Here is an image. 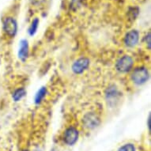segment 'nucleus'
I'll return each instance as SVG.
<instances>
[{"instance_id": "14", "label": "nucleus", "mask_w": 151, "mask_h": 151, "mask_svg": "<svg viewBox=\"0 0 151 151\" xmlns=\"http://www.w3.org/2000/svg\"><path fill=\"white\" fill-rule=\"evenodd\" d=\"M150 115H149L148 119H147V125H148V128L150 131Z\"/></svg>"}, {"instance_id": "15", "label": "nucleus", "mask_w": 151, "mask_h": 151, "mask_svg": "<svg viewBox=\"0 0 151 151\" xmlns=\"http://www.w3.org/2000/svg\"><path fill=\"white\" fill-rule=\"evenodd\" d=\"M23 151H29V150H23Z\"/></svg>"}, {"instance_id": "13", "label": "nucleus", "mask_w": 151, "mask_h": 151, "mask_svg": "<svg viewBox=\"0 0 151 151\" xmlns=\"http://www.w3.org/2000/svg\"><path fill=\"white\" fill-rule=\"evenodd\" d=\"M145 42H146V45L147 46V48L149 50H150L151 47V34L150 32H148V34L146 35L145 37Z\"/></svg>"}, {"instance_id": "7", "label": "nucleus", "mask_w": 151, "mask_h": 151, "mask_svg": "<svg viewBox=\"0 0 151 151\" xmlns=\"http://www.w3.org/2000/svg\"><path fill=\"white\" fill-rule=\"evenodd\" d=\"M139 40V32L135 29L130 30L124 37V45L128 47H133L138 44Z\"/></svg>"}, {"instance_id": "9", "label": "nucleus", "mask_w": 151, "mask_h": 151, "mask_svg": "<svg viewBox=\"0 0 151 151\" xmlns=\"http://www.w3.org/2000/svg\"><path fill=\"white\" fill-rule=\"evenodd\" d=\"M46 94H47V88L45 86L41 87L38 91L37 92V93L35 95L34 97V102L35 104H40L42 101L44 100V98L46 96Z\"/></svg>"}, {"instance_id": "8", "label": "nucleus", "mask_w": 151, "mask_h": 151, "mask_svg": "<svg viewBox=\"0 0 151 151\" xmlns=\"http://www.w3.org/2000/svg\"><path fill=\"white\" fill-rule=\"evenodd\" d=\"M18 57L20 60H25L29 55V42L27 40L22 39L19 43V49H18Z\"/></svg>"}, {"instance_id": "5", "label": "nucleus", "mask_w": 151, "mask_h": 151, "mask_svg": "<svg viewBox=\"0 0 151 151\" xmlns=\"http://www.w3.org/2000/svg\"><path fill=\"white\" fill-rule=\"evenodd\" d=\"M83 124L88 129H94L99 126L101 119L99 116L94 112H88L83 116Z\"/></svg>"}, {"instance_id": "12", "label": "nucleus", "mask_w": 151, "mask_h": 151, "mask_svg": "<svg viewBox=\"0 0 151 151\" xmlns=\"http://www.w3.org/2000/svg\"><path fill=\"white\" fill-rule=\"evenodd\" d=\"M117 151H136V147L133 143H126L120 146Z\"/></svg>"}, {"instance_id": "3", "label": "nucleus", "mask_w": 151, "mask_h": 151, "mask_svg": "<svg viewBox=\"0 0 151 151\" xmlns=\"http://www.w3.org/2000/svg\"><path fill=\"white\" fill-rule=\"evenodd\" d=\"M79 138V132L74 127H69L66 129L63 134V141L68 146H74Z\"/></svg>"}, {"instance_id": "10", "label": "nucleus", "mask_w": 151, "mask_h": 151, "mask_svg": "<svg viewBox=\"0 0 151 151\" xmlns=\"http://www.w3.org/2000/svg\"><path fill=\"white\" fill-rule=\"evenodd\" d=\"M26 94V91L24 88H19V89H16L14 93H13L12 97L13 100L15 102H17L22 99L23 97H25Z\"/></svg>"}, {"instance_id": "1", "label": "nucleus", "mask_w": 151, "mask_h": 151, "mask_svg": "<svg viewBox=\"0 0 151 151\" xmlns=\"http://www.w3.org/2000/svg\"><path fill=\"white\" fill-rule=\"evenodd\" d=\"M150 78L148 69L145 67H137L133 70L131 75V81L137 86L145 84Z\"/></svg>"}, {"instance_id": "6", "label": "nucleus", "mask_w": 151, "mask_h": 151, "mask_svg": "<svg viewBox=\"0 0 151 151\" xmlns=\"http://www.w3.org/2000/svg\"><path fill=\"white\" fill-rule=\"evenodd\" d=\"M89 63H90V62H89V60L88 58H79L72 65V71L74 72L75 74H82L85 70L88 69V67H89Z\"/></svg>"}, {"instance_id": "4", "label": "nucleus", "mask_w": 151, "mask_h": 151, "mask_svg": "<svg viewBox=\"0 0 151 151\" xmlns=\"http://www.w3.org/2000/svg\"><path fill=\"white\" fill-rule=\"evenodd\" d=\"M3 31L8 37H14L17 34V22L13 17H8L3 21Z\"/></svg>"}, {"instance_id": "2", "label": "nucleus", "mask_w": 151, "mask_h": 151, "mask_svg": "<svg viewBox=\"0 0 151 151\" xmlns=\"http://www.w3.org/2000/svg\"><path fill=\"white\" fill-rule=\"evenodd\" d=\"M134 65V60L130 55H125L117 60L115 67L119 73H127L130 71Z\"/></svg>"}, {"instance_id": "11", "label": "nucleus", "mask_w": 151, "mask_h": 151, "mask_svg": "<svg viewBox=\"0 0 151 151\" xmlns=\"http://www.w3.org/2000/svg\"><path fill=\"white\" fill-rule=\"evenodd\" d=\"M39 19L38 18H35L34 20L32 21L31 25H30L29 28V34L30 36H33L35 35V33L37 32V29H38V26H39Z\"/></svg>"}]
</instances>
